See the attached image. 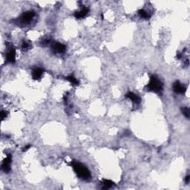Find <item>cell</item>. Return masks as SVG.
<instances>
[{
  "instance_id": "1",
  "label": "cell",
  "mask_w": 190,
  "mask_h": 190,
  "mask_svg": "<svg viewBox=\"0 0 190 190\" xmlns=\"http://www.w3.org/2000/svg\"><path fill=\"white\" fill-rule=\"evenodd\" d=\"M71 166H72L74 172H76L79 178L84 180V181H88L91 179V175L90 171L81 163L77 161H73L71 163Z\"/></svg>"
},
{
  "instance_id": "2",
  "label": "cell",
  "mask_w": 190,
  "mask_h": 190,
  "mask_svg": "<svg viewBox=\"0 0 190 190\" xmlns=\"http://www.w3.org/2000/svg\"><path fill=\"white\" fill-rule=\"evenodd\" d=\"M146 88L147 90L159 94L162 92L163 86L162 82L156 76H152Z\"/></svg>"
},
{
  "instance_id": "3",
  "label": "cell",
  "mask_w": 190,
  "mask_h": 190,
  "mask_svg": "<svg viewBox=\"0 0 190 190\" xmlns=\"http://www.w3.org/2000/svg\"><path fill=\"white\" fill-rule=\"evenodd\" d=\"M35 14L33 11H27V12L24 13L21 17H20V22L21 24H28L34 17Z\"/></svg>"
},
{
  "instance_id": "4",
  "label": "cell",
  "mask_w": 190,
  "mask_h": 190,
  "mask_svg": "<svg viewBox=\"0 0 190 190\" xmlns=\"http://www.w3.org/2000/svg\"><path fill=\"white\" fill-rule=\"evenodd\" d=\"M11 156L8 155L6 157V158L3 160L2 164V170L5 172H9L11 170Z\"/></svg>"
},
{
  "instance_id": "5",
  "label": "cell",
  "mask_w": 190,
  "mask_h": 190,
  "mask_svg": "<svg viewBox=\"0 0 190 190\" xmlns=\"http://www.w3.org/2000/svg\"><path fill=\"white\" fill-rule=\"evenodd\" d=\"M51 49L53 50V51H54L55 53L61 54L65 52L66 47H65V45H63L62 43H60V42H54L52 45Z\"/></svg>"
},
{
  "instance_id": "6",
  "label": "cell",
  "mask_w": 190,
  "mask_h": 190,
  "mask_svg": "<svg viewBox=\"0 0 190 190\" xmlns=\"http://www.w3.org/2000/svg\"><path fill=\"white\" fill-rule=\"evenodd\" d=\"M16 61V51L11 48L6 54V62L8 63H14Z\"/></svg>"
},
{
  "instance_id": "7",
  "label": "cell",
  "mask_w": 190,
  "mask_h": 190,
  "mask_svg": "<svg viewBox=\"0 0 190 190\" xmlns=\"http://www.w3.org/2000/svg\"><path fill=\"white\" fill-rule=\"evenodd\" d=\"M125 97L129 99L130 100H131V101L134 103H135V104H139V103H140V101H141V100H140V97H139L138 95L133 93V92L131 91L128 92V93L126 94V95H125Z\"/></svg>"
},
{
  "instance_id": "8",
  "label": "cell",
  "mask_w": 190,
  "mask_h": 190,
  "mask_svg": "<svg viewBox=\"0 0 190 190\" xmlns=\"http://www.w3.org/2000/svg\"><path fill=\"white\" fill-rule=\"evenodd\" d=\"M173 90L178 94H183L185 92L186 88L183 85L181 84L180 82L177 81L173 85Z\"/></svg>"
},
{
  "instance_id": "9",
  "label": "cell",
  "mask_w": 190,
  "mask_h": 190,
  "mask_svg": "<svg viewBox=\"0 0 190 190\" xmlns=\"http://www.w3.org/2000/svg\"><path fill=\"white\" fill-rule=\"evenodd\" d=\"M44 70L41 68H36L32 71V77L34 80H39L42 77Z\"/></svg>"
},
{
  "instance_id": "10",
  "label": "cell",
  "mask_w": 190,
  "mask_h": 190,
  "mask_svg": "<svg viewBox=\"0 0 190 190\" xmlns=\"http://www.w3.org/2000/svg\"><path fill=\"white\" fill-rule=\"evenodd\" d=\"M88 8H82L80 11H77V12L74 13V17H75V18L82 19V18H83V17H86V16L88 14Z\"/></svg>"
},
{
  "instance_id": "11",
  "label": "cell",
  "mask_w": 190,
  "mask_h": 190,
  "mask_svg": "<svg viewBox=\"0 0 190 190\" xmlns=\"http://www.w3.org/2000/svg\"><path fill=\"white\" fill-rule=\"evenodd\" d=\"M113 184L114 183L110 180H103L102 182V186L104 189H110L113 186Z\"/></svg>"
},
{
  "instance_id": "12",
  "label": "cell",
  "mask_w": 190,
  "mask_h": 190,
  "mask_svg": "<svg viewBox=\"0 0 190 190\" xmlns=\"http://www.w3.org/2000/svg\"><path fill=\"white\" fill-rule=\"evenodd\" d=\"M66 80H68V82H70L72 85H75V86H77V85L79 84L78 80H77V79H76V77H74L73 75H69L68 76V77H66Z\"/></svg>"
},
{
  "instance_id": "13",
  "label": "cell",
  "mask_w": 190,
  "mask_h": 190,
  "mask_svg": "<svg viewBox=\"0 0 190 190\" xmlns=\"http://www.w3.org/2000/svg\"><path fill=\"white\" fill-rule=\"evenodd\" d=\"M139 16H140V17L143 19H148V18H149V17H150L149 14H148V12H147V11H146L145 10H143V9H141L139 11Z\"/></svg>"
},
{
  "instance_id": "14",
  "label": "cell",
  "mask_w": 190,
  "mask_h": 190,
  "mask_svg": "<svg viewBox=\"0 0 190 190\" xmlns=\"http://www.w3.org/2000/svg\"><path fill=\"white\" fill-rule=\"evenodd\" d=\"M30 44L28 43V42H25V41H24V42H22V49H23L24 51H27L29 49H30Z\"/></svg>"
},
{
  "instance_id": "15",
  "label": "cell",
  "mask_w": 190,
  "mask_h": 190,
  "mask_svg": "<svg viewBox=\"0 0 190 190\" xmlns=\"http://www.w3.org/2000/svg\"><path fill=\"white\" fill-rule=\"evenodd\" d=\"M182 112L184 115V116L186 117H189V109L187 107H184L182 109Z\"/></svg>"
},
{
  "instance_id": "16",
  "label": "cell",
  "mask_w": 190,
  "mask_h": 190,
  "mask_svg": "<svg viewBox=\"0 0 190 190\" xmlns=\"http://www.w3.org/2000/svg\"><path fill=\"white\" fill-rule=\"evenodd\" d=\"M49 42H50V39H44V40H42V45H49Z\"/></svg>"
},
{
  "instance_id": "17",
  "label": "cell",
  "mask_w": 190,
  "mask_h": 190,
  "mask_svg": "<svg viewBox=\"0 0 190 190\" xmlns=\"http://www.w3.org/2000/svg\"><path fill=\"white\" fill-rule=\"evenodd\" d=\"M30 145H27L26 146H25L24 148H23V151H24V152L27 151V150L28 149H30Z\"/></svg>"
},
{
  "instance_id": "18",
  "label": "cell",
  "mask_w": 190,
  "mask_h": 190,
  "mask_svg": "<svg viewBox=\"0 0 190 190\" xmlns=\"http://www.w3.org/2000/svg\"><path fill=\"white\" fill-rule=\"evenodd\" d=\"M185 181H186V183H189V180H190V177H189V175H187L186 177L185 178Z\"/></svg>"
}]
</instances>
